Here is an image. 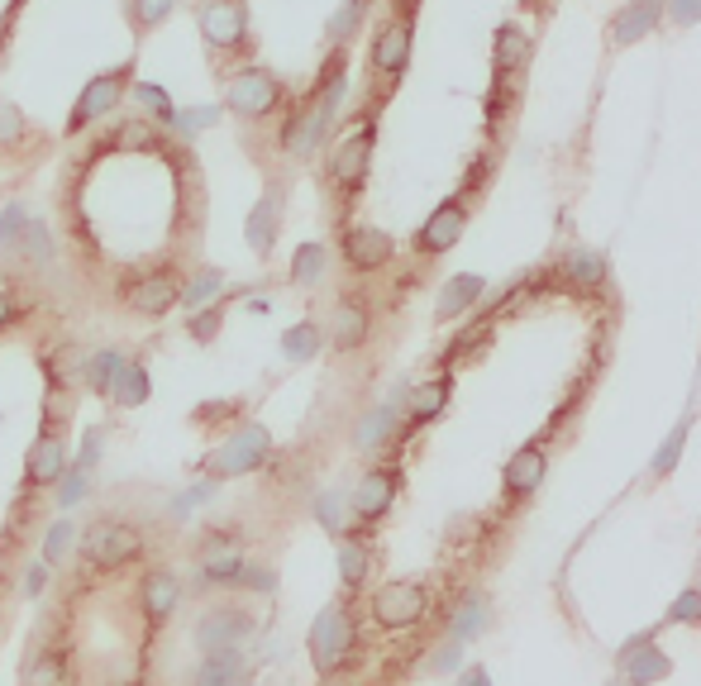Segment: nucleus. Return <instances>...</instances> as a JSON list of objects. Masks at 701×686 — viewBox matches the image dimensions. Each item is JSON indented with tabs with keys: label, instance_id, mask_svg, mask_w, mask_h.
<instances>
[{
	"label": "nucleus",
	"instance_id": "1",
	"mask_svg": "<svg viewBox=\"0 0 701 686\" xmlns=\"http://www.w3.org/2000/svg\"><path fill=\"white\" fill-rule=\"evenodd\" d=\"M143 530L135 520H120V514H101L86 530H77V563L86 567L91 577H115L125 567H135L143 558Z\"/></svg>",
	"mask_w": 701,
	"mask_h": 686
},
{
	"label": "nucleus",
	"instance_id": "2",
	"mask_svg": "<svg viewBox=\"0 0 701 686\" xmlns=\"http://www.w3.org/2000/svg\"><path fill=\"white\" fill-rule=\"evenodd\" d=\"M306 649H311V667L315 677L329 682L349 667V658L359 653V619L343 601H329L320 615L311 619V635H306Z\"/></svg>",
	"mask_w": 701,
	"mask_h": 686
},
{
	"label": "nucleus",
	"instance_id": "3",
	"mask_svg": "<svg viewBox=\"0 0 701 686\" xmlns=\"http://www.w3.org/2000/svg\"><path fill=\"white\" fill-rule=\"evenodd\" d=\"M115 300L139 320H163L172 306H182V268H172V262L129 268L115 282Z\"/></svg>",
	"mask_w": 701,
	"mask_h": 686
},
{
	"label": "nucleus",
	"instance_id": "4",
	"mask_svg": "<svg viewBox=\"0 0 701 686\" xmlns=\"http://www.w3.org/2000/svg\"><path fill=\"white\" fill-rule=\"evenodd\" d=\"M272 448H277L272 429L258 425V419H248V425H239L220 448H210V453L201 458V477H210V482L254 477V472H262L272 463Z\"/></svg>",
	"mask_w": 701,
	"mask_h": 686
},
{
	"label": "nucleus",
	"instance_id": "5",
	"mask_svg": "<svg viewBox=\"0 0 701 686\" xmlns=\"http://www.w3.org/2000/svg\"><path fill=\"white\" fill-rule=\"evenodd\" d=\"M282 105H287L282 76L268 72V68H258V62H244V68H234L230 76H224V110H230L234 120L268 125Z\"/></svg>",
	"mask_w": 701,
	"mask_h": 686
},
{
	"label": "nucleus",
	"instance_id": "6",
	"mask_svg": "<svg viewBox=\"0 0 701 686\" xmlns=\"http://www.w3.org/2000/svg\"><path fill=\"white\" fill-rule=\"evenodd\" d=\"M135 68L139 62L135 58H125L120 68H105V72H96L91 82L82 86V96L72 100V115H68V139H77V134H86V129H96L101 120H110L115 110L125 105V96H129V86H135Z\"/></svg>",
	"mask_w": 701,
	"mask_h": 686
},
{
	"label": "nucleus",
	"instance_id": "7",
	"mask_svg": "<svg viewBox=\"0 0 701 686\" xmlns=\"http://www.w3.org/2000/svg\"><path fill=\"white\" fill-rule=\"evenodd\" d=\"M44 419H48V425L34 434L30 453H24V482H20L24 500L38 496V492H52L62 472L72 468V458H68V434H62V419L52 415V411H48Z\"/></svg>",
	"mask_w": 701,
	"mask_h": 686
},
{
	"label": "nucleus",
	"instance_id": "8",
	"mask_svg": "<svg viewBox=\"0 0 701 686\" xmlns=\"http://www.w3.org/2000/svg\"><path fill=\"white\" fill-rule=\"evenodd\" d=\"M196 29H201L206 48L224 58V52H248L254 48V20H248V0H201L196 10Z\"/></svg>",
	"mask_w": 701,
	"mask_h": 686
},
{
	"label": "nucleus",
	"instance_id": "9",
	"mask_svg": "<svg viewBox=\"0 0 701 686\" xmlns=\"http://www.w3.org/2000/svg\"><path fill=\"white\" fill-rule=\"evenodd\" d=\"M191 558H196V582L206 591L210 587H239V572H244V539L239 530L220 524V530H206L201 539L191 544Z\"/></svg>",
	"mask_w": 701,
	"mask_h": 686
},
{
	"label": "nucleus",
	"instance_id": "10",
	"mask_svg": "<svg viewBox=\"0 0 701 686\" xmlns=\"http://www.w3.org/2000/svg\"><path fill=\"white\" fill-rule=\"evenodd\" d=\"M373 143H377V125L367 120L359 125L353 134H343L335 149H329V181H335V191L343 196V201H353V196L363 191L367 172H373Z\"/></svg>",
	"mask_w": 701,
	"mask_h": 686
},
{
	"label": "nucleus",
	"instance_id": "11",
	"mask_svg": "<svg viewBox=\"0 0 701 686\" xmlns=\"http://www.w3.org/2000/svg\"><path fill=\"white\" fill-rule=\"evenodd\" d=\"M135 605H139L143 625H149V635L167 629L172 619H177V611H182V577L172 572V567H149V572L139 577Z\"/></svg>",
	"mask_w": 701,
	"mask_h": 686
},
{
	"label": "nucleus",
	"instance_id": "12",
	"mask_svg": "<svg viewBox=\"0 0 701 686\" xmlns=\"http://www.w3.org/2000/svg\"><path fill=\"white\" fill-rule=\"evenodd\" d=\"M430 615V591L420 582H382L373 591V619L382 629H416Z\"/></svg>",
	"mask_w": 701,
	"mask_h": 686
},
{
	"label": "nucleus",
	"instance_id": "13",
	"mask_svg": "<svg viewBox=\"0 0 701 686\" xmlns=\"http://www.w3.org/2000/svg\"><path fill=\"white\" fill-rule=\"evenodd\" d=\"M339 258L349 272H382L387 262L396 258V244L387 229H377V224H349V229L339 234Z\"/></svg>",
	"mask_w": 701,
	"mask_h": 686
},
{
	"label": "nucleus",
	"instance_id": "14",
	"mask_svg": "<svg viewBox=\"0 0 701 686\" xmlns=\"http://www.w3.org/2000/svg\"><path fill=\"white\" fill-rule=\"evenodd\" d=\"M654 635L658 629H644V635L620 643L616 667H620V677H626V686H658L664 677H673V658L664 649H654Z\"/></svg>",
	"mask_w": 701,
	"mask_h": 686
},
{
	"label": "nucleus",
	"instance_id": "15",
	"mask_svg": "<svg viewBox=\"0 0 701 686\" xmlns=\"http://www.w3.org/2000/svg\"><path fill=\"white\" fill-rule=\"evenodd\" d=\"M396 496H401V472L396 468H367L359 486H353V496H349V514L359 524H377L382 514H387L396 506Z\"/></svg>",
	"mask_w": 701,
	"mask_h": 686
},
{
	"label": "nucleus",
	"instance_id": "16",
	"mask_svg": "<svg viewBox=\"0 0 701 686\" xmlns=\"http://www.w3.org/2000/svg\"><path fill=\"white\" fill-rule=\"evenodd\" d=\"M282 215H287V181H268V191L258 196V205L244 220V239L254 248V258H272L277 234H282Z\"/></svg>",
	"mask_w": 701,
	"mask_h": 686
},
{
	"label": "nucleus",
	"instance_id": "17",
	"mask_svg": "<svg viewBox=\"0 0 701 686\" xmlns=\"http://www.w3.org/2000/svg\"><path fill=\"white\" fill-rule=\"evenodd\" d=\"M463 229H468V205H463V196H448L444 205H434L430 210V220L420 224V234H416V253H425V258H440L448 253L458 239H463Z\"/></svg>",
	"mask_w": 701,
	"mask_h": 686
},
{
	"label": "nucleus",
	"instance_id": "18",
	"mask_svg": "<svg viewBox=\"0 0 701 686\" xmlns=\"http://www.w3.org/2000/svg\"><path fill=\"white\" fill-rule=\"evenodd\" d=\"M248 635H254V615H248L244 605H210V611L196 619V643H201V653L234 649V643H244Z\"/></svg>",
	"mask_w": 701,
	"mask_h": 686
},
{
	"label": "nucleus",
	"instance_id": "19",
	"mask_svg": "<svg viewBox=\"0 0 701 686\" xmlns=\"http://www.w3.org/2000/svg\"><path fill=\"white\" fill-rule=\"evenodd\" d=\"M411 44H416V24H411V10L406 15L387 20L373 38V72L382 76H401L411 68Z\"/></svg>",
	"mask_w": 701,
	"mask_h": 686
},
{
	"label": "nucleus",
	"instance_id": "20",
	"mask_svg": "<svg viewBox=\"0 0 701 686\" xmlns=\"http://www.w3.org/2000/svg\"><path fill=\"white\" fill-rule=\"evenodd\" d=\"M367 334H373V310H367V300L359 296H343L335 310H329V343H335L339 353H359Z\"/></svg>",
	"mask_w": 701,
	"mask_h": 686
},
{
	"label": "nucleus",
	"instance_id": "21",
	"mask_svg": "<svg viewBox=\"0 0 701 686\" xmlns=\"http://www.w3.org/2000/svg\"><path fill=\"white\" fill-rule=\"evenodd\" d=\"M664 20V0H626V5L611 15V44L626 48V44H640L650 38Z\"/></svg>",
	"mask_w": 701,
	"mask_h": 686
},
{
	"label": "nucleus",
	"instance_id": "22",
	"mask_svg": "<svg viewBox=\"0 0 701 686\" xmlns=\"http://www.w3.org/2000/svg\"><path fill=\"white\" fill-rule=\"evenodd\" d=\"M248 682V658H244V643L234 649H210L201 653V663L191 672V686H244Z\"/></svg>",
	"mask_w": 701,
	"mask_h": 686
},
{
	"label": "nucleus",
	"instance_id": "23",
	"mask_svg": "<svg viewBox=\"0 0 701 686\" xmlns=\"http://www.w3.org/2000/svg\"><path fill=\"white\" fill-rule=\"evenodd\" d=\"M545 472H549L545 448H521V453H515L511 463H506V472H501V486H506V496H511V500H525V496H535V492H539Z\"/></svg>",
	"mask_w": 701,
	"mask_h": 686
},
{
	"label": "nucleus",
	"instance_id": "24",
	"mask_svg": "<svg viewBox=\"0 0 701 686\" xmlns=\"http://www.w3.org/2000/svg\"><path fill=\"white\" fill-rule=\"evenodd\" d=\"M396 429H401V395L387 405H377V411H367L359 419V429H353V443L363 448V453H382L392 439H396Z\"/></svg>",
	"mask_w": 701,
	"mask_h": 686
},
{
	"label": "nucleus",
	"instance_id": "25",
	"mask_svg": "<svg viewBox=\"0 0 701 686\" xmlns=\"http://www.w3.org/2000/svg\"><path fill=\"white\" fill-rule=\"evenodd\" d=\"M487 292V282L478 272H458V276H448V282L440 286V306H434V320H458V315H468L472 306L482 300Z\"/></svg>",
	"mask_w": 701,
	"mask_h": 686
},
{
	"label": "nucleus",
	"instance_id": "26",
	"mask_svg": "<svg viewBox=\"0 0 701 686\" xmlns=\"http://www.w3.org/2000/svg\"><path fill=\"white\" fill-rule=\"evenodd\" d=\"M448 395H454V377H448V372L420 381V387L406 395V419H411V425H430V419H440L444 405H448Z\"/></svg>",
	"mask_w": 701,
	"mask_h": 686
},
{
	"label": "nucleus",
	"instance_id": "27",
	"mask_svg": "<svg viewBox=\"0 0 701 686\" xmlns=\"http://www.w3.org/2000/svg\"><path fill=\"white\" fill-rule=\"evenodd\" d=\"M149 395H153L149 363H143V358H125V367H120V372H115V381H110V401L120 405V411H139Z\"/></svg>",
	"mask_w": 701,
	"mask_h": 686
},
{
	"label": "nucleus",
	"instance_id": "28",
	"mask_svg": "<svg viewBox=\"0 0 701 686\" xmlns=\"http://www.w3.org/2000/svg\"><path fill=\"white\" fill-rule=\"evenodd\" d=\"M530 62V34L525 24H501L496 29V44H492V72L496 76H511Z\"/></svg>",
	"mask_w": 701,
	"mask_h": 686
},
{
	"label": "nucleus",
	"instance_id": "29",
	"mask_svg": "<svg viewBox=\"0 0 701 686\" xmlns=\"http://www.w3.org/2000/svg\"><path fill=\"white\" fill-rule=\"evenodd\" d=\"M563 276L577 296H597L601 282H606V253H597V248H577V253L563 262Z\"/></svg>",
	"mask_w": 701,
	"mask_h": 686
},
{
	"label": "nucleus",
	"instance_id": "30",
	"mask_svg": "<svg viewBox=\"0 0 701 686\" xmlns=\"http://www.w3.org/2000/svg\"><path fill=\"white\" fill-rule=\"evenodd\" d=\"M487 625H492V601H487L482 591H468V596H463V605L454 611V619H448V639L472 643Z\"/></svg>",
	"mask_w": 701,
	"mask_h": 686
},
{
	"label": "nucleus",
	"instance_id": "31",
	"mask_svg": "<svg viewBox=\"0 0 701 686\" xmlns=\"http://www.w3.org/2000/svg\"><path fill=\"white\" fill-rule=\"evenodd\" d=\"M367 572H373V553H367V544L353 539V534H339V582H343V591H359L367 582Z\"/></svg>",
	"mask_w": 701,
	"mask_h": 686
},
{
	"label": "nucleus",
	"instance_id": "32",
	"mask_svg": "<svg viewBox=\"0 0 701 686\" xmlns=\"http://www.w3.org/2000/svg\"><path fill=\"white\" fill-rule=\"evenodd\" d=\"M125 358H129V353H120V348L86 353V358H82V377H77V381H86L91 395H110V381H115V372L125 367Z\"/></svg>",
	"mask_w": 701,
	"mask_h": 686
},
{
	"label": "nucleus",
	"instance_id": "33",
	"mask_svg": "<svg viewBox=\"0 0 701 686\" xmlns=\"http://www.w3.org/2000/svg\"><path fill=\"white\" fill-rule=\"evenodd\" d=\"M320 348H325V329L315 320H301L282 334V358L287 363H311V358H320Z\"/></svg>",
	"mask_w": 701,
	"mask_h": 686
},
{
	"label": "nucleus",
	"instance_id": "34",
	"mask_svg": "<svg viewBox=\"0 0 701 686\" xmlns=\"http://www.w3.org/2000/svg\"><path fill=\"white\" fill-rule=\"evenodd\" d=\"M172 10H177V0H125V20L135 38H149L153 29H163L172 20Z\"/></svg>",
	"mask_w": 701,
	"mask_h": 686
},
{
	"label": "nucleus",
	"instance_id": "35",
	"mask_svg": "<svg viewBox=\"0 0 701 686\" xmlns=\"http://www.w3.org/2000/svg\"><path fill=\"white\" fill-rule=\"evenodd\" d=\"M129 96H135V105L143 110V120H153L157 129H172V125H177V105H172V96H167L163 86L135 82V86H129Z\"/></svg>",
	"mask_w": 701,
	"mask_h": 686
},
{
	"label": "nucleus",
	"instance_id": "36",
	"mask_svg": "<svg viewBox=\"0 0 701 686\" xmlns=\"http://www.w3.org/2000/svg\"><path fill=\"white\" fill-rule=\"evenodd\" d=\"M329 268V248L325 244H301L291 253V286H320Z\"/></svg>",
	"mask_w": 701,
	"mask_h": 686
},
{
	"label": "nucleus",
	"instance_id": "37",
	"mask_svg": "<svg viewBox=\"0 0 701 686\" xmlns=\"http://www.w3.org/2000/svg\"><path fill=\"white\" fill-rule=\"evenodd\" d=\"M687 434H692V419H678V425H673V434L664 443H658V453H654V463H650V477L654 482H664L673 468L682 463V448H687Z\"/></svg>",
	"mask_w": 701,
	"mask_h": 686
},
{
	"label": "nucleus",
	"instance_id": "38",
	"mask_svg": "<svg viewBox=\"0 0 701 686\" xmlns=\"http://www.w3.org/2000/svg\"><path fill=\"white\" fill-rule=\"evenodd\" d=\"M220 286H224V272L220 268H201L196 276H182V306H187V310L210 306Z\"/></svg>",
	"mask_w": 701,
	"mask_h": 686
},
{
	"label": "nucleus",
	"instance_id": "39",
	"mask_svg": "<svg viewBox=\"0 0 701 686\" xmlns=\"http://www.w3.org/2000/svg\"><path fill=\"white\" fill-rule=\"evenodd\" d=\"M230 306H234V296H220V300H210V306L191 310L187 334H191L196 343H215V334H220V324H224V315H230Z\"/></svg>",
	"mask_w": 701,
	"mask_h": 686
},
{
	"label": "nucleus",
	"instance_id": "40",
	"mask_svg": "<svg viewBox=\"0 0 701 686\" xmlns=\"http://www.w3.org/2000/svg\"><path fill=\"white\" fill-rule=\"evenodd\" d=\"M30 686H68V653L44 649L30 663Z\"/></svg>",
	"mask_w": 701,
	"mask_h": 686
},
{
	"label": "nucleus",
	"instance_id": "41",
	"mask_svg": "<svg viewBox=\"0 0 701 686\" xmlns=\"http://www.w3.org/2000/svg\"><path fill=\"white\" fill-rule=\"evenodd\" d=\"M367 5H373V0H343L339 15L329 20V29H325V34H329V44H335V48L349 44V38L359 34V24H363V15H367Z\"/></svg>",
	"mask_w": 701,
	"mask_h": 686
},
{
	"label": "nucleus",
	"instance_id": "42",
	"mask_svg": "<svg viewBox=\"0 0 701 686\" xmlns=\"http://www.w3.org/2000/svg\"><path fill=\"white\" fill-rule=\"evenodd\" d=\"M315 520H320L329 534H353L349 530V496L320 492V496H315Z\"/></svg>",
	"mask_w": 701,
	"mask_h": 686
},
{
	"label": "nucleus",
	"instance_id": "43",
	"mask_svg": "<svg viewBox=\"0 0 701 686\" xmlns=\"http://www.w3.org/2000/svg\"><path fill=\"white\" fill-rule=\"evenodd\" d=\"M24 139H30V120H24V110L15 100L0 96V149H20Z\"/></svg>",
	"mask_w": 701,
	"mask_h": 686
},
{
	"label": "nucleus",
	"instance_id": "44",
	"mask_svg": "<svg viewBox=\"0 0 701 686\" xmlns=\"http://www.w3.org/2000/svg\"><path fill=\"white\" fill-rule=\"evenodd\" d=\"M52 492H58V496H52V500H58V510H72L77 500H86V492H91V472L72 463V468L58 477V486H52Z\"/></svg>",
	"mask_w": 701,
	"mask_h": 686
},
{
	"label": "nucleus",
	"instance_id": "45",
	"mask_svg": "<svg viewBox=\"0 0 701 686\" xmlns=\"http://www.w3.org/2000/svg\"><path fill=\"white\" fill-rule=\"evenodd\" d=\"M664 625H701V591L697 587H687L682 596H673Z\"/></svg>",
	"mask_w": 701,
	"mask_h": 686
},
{
	"label": "nucleus",
	"instance_id": "46",
	"mask_svg": "<svg viewBox=\"0 0 701 686\" xmlns=\"http://www.w3.org/2000/svg\"><path fill=\"white\" fill-rule=\"evenodd\" d=\"M77 544V524L72 520H58L52 530L44 534V563L52 567V563H62V553H68Z\"/></svg>",
	"mask_w": 701,
	"mask_h": 686
},
{
	"label": "nucleus",
	"instance_id": "47",
	"mask_svg": "<svg viewBox=\"0 0 701 686\" xmlns=\"http://www.w3.org/2000/svg\"><path fill=\"white\" fill-rule=\"evenodd\" d=\"M215 486H220V482H210V477H201L196 486H187V492H182L177 500H172V514H177V520H182V514H187L191 506H206V500H210V492H215Z\"/></svg>",
	"mask_w": 701,
	"mask_h": 686
},
{
	"label": "nucleus",
	"instance_id": "48",
	"mask_svg": "<svg viewBox=\"0 0 701 686\" xmlns=\"http://www.w3.org/2000/svg\"><path fill=\"white\" fill-rule=\"evenodd\" d=\"M239 587L244 591H262V596H268V591H277V572H272V567H258V563H244Z\"/></svg>",
	"mask_w": 701,
	"mask_h": 686
},
{
	"label": "nucleus",
	"instance_id": "49",
	"mask_svg": "<svg viewBox=\"0 0 701 686\" xmlns=\"http://www.w3.org/2000/svg\"><path fill=\"white\" fill-rule=\"evenodd\" d=\"M24 315H30V306H24V300L10 292V286H0V334H5V329H15Z\"/></svg>",
	"mask_w": 701,
	"mask_h": 686
},
{
	"label": "nucleus",
	"instance_id": "50",
	"mask_svg": "<svg viewBox=\"0 0 701 686\" xmlns=\"http://www.w3.org/2000/svg\"><path fill=\"white\" fill-rule=\"evenodd\" d=\"M463 663V643L458 639H444L440 649H434V658H430V672H454Z\"/></svg>",
	"mask_w": 701,
	"mask_h": 686
},
{
	"label": "nucleus",
	"instance_id": "51",
	"mask_svg": "<svg viewBox=\"0 0 701 686\" xmlns=\"http://www.w3.org/2000/svg\"><path fill=\"white\" fill-rule=\"evenodd\" d=\"M668 15H673L678 29H692V24H701V0H673Z\"/></svg>",
	"mask_w": 701,
	"mask_h": 686
},
{
	"label": "nucleus",
	"instance_id": "52",
	"mask_svg": "<svg viewBox=\"0 0 701 686\" xmlns=\"http://www.w3.org/2000/svg\"><path fill=\"white\" fill-rule=\"evenodd\" d=\"M101 443H105V434L101 429H86V439H82V458H77V468H96L101 463Z\"/></svg>",
	"mask_w": 701,
	"mask_h": 686
},
{
	"label": "nucleus",
	"instance_id": "53",
	"mask_svg": "<svg viewBox=\"0 0 701 686\" xmlns=\"http://www.w3.org/2000/svg\"><path fill=\"white\" fill-rule=\"evenodd\" d=\"M454 686H492V672H487L482 663H472V667H463L458 672V682Z\"/></svg>",
	"mask_w": 701,
	"mask_h": 686
},
{
	"label": "nucleus",
	"instance_id": "54",
	"mask_svg": "<svg viewBox=\"0 0 701 686\" xmlns=\"http://www.w3.org/2000/svg\"><path fill=\"white\" fill-rule=\"evenodd\" d=\"M44 587H48V563L38 558V563L30 567V587H24V591H30V596H38V591H44Z\"/></svg>",
	"mask_w": 701,
	"mask_h": 686
},
{
	"label": "nucleus",
	"instance_id": "55",
	"mask_svg": "<svg viewBox=\"0 0 701 686\" xmlns=\"http://www.w3.org/2000/svg\"><path fill=\"white\" fill-rule=\"evenodd\" d=\"M20 5H24V0H15V5H10V10H20Z\"/></svg>",
	"mask_w": 701,
	"mask_h": 686
},
{
	"label": "nucleus",
	"instance_id": "56",
	"mask_svg": "<svg viewBox=\"0 0 701 686\" xmlns=\"http://www.w3.org/2000/svg\"><path fill=\"white\" fill-rule=\"evenodd\" d=\"M611 686H620V682H611Z\"/></svg>",
	"mask_w": 701,
	"mask_h": 686
}]
</instances>
